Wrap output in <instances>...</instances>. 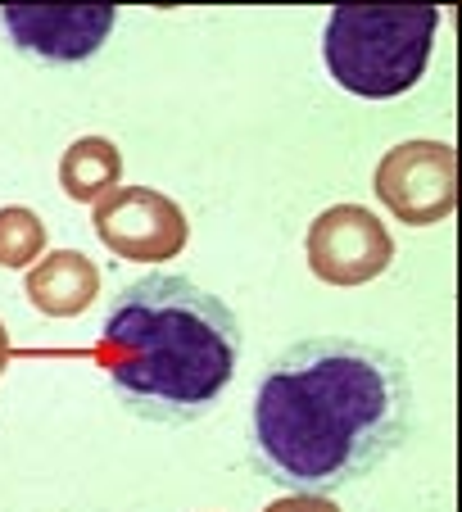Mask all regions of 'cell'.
<instances>
[{
  "label": "cell",
  "instance_id": "obj_1",
  "mask_svg": "<svg viewBox=\"0 0 462 512\" xmlns=\"http://www.w3.org/2000/svg\"><path fill=\"white\" fill-rule=\"evenodd\" d=\"M413 381L404 358L354 336H313L259 381L250 454L268 481L331 494L408 440Z\"/></svg>",
  "mask_w": 462,
  "mask_h": 512
},
{
  "label": "cell",
  "instance_id": "obj_2",
  "mask_svg": "<svg viewBox=\"0 0 462 512\" xmlns=\"http://www.w3.org/2000/svg\"><path fill=\"white\" fill-rule=\"evenodd\" d=\"M91 358L127 413L186 426L213 413L236 381L241 322L182 272H150L109 300Z\"/></svg>",
  "mask_w": 462,
  "mask_h": 512
},
{
  "label": "cell",
  "instance_id": "obj_3",
  "mask_svg": "<svg viewBox=\"0 0 462 512\" xmlns=\"http://www.w3.org/2000/svg\"><path fill=\"white\" fill-rule=\"evenodd\" d=\"M435 5H336L322 32V59L336 87L363 100H395L431 68Z\"/></svg>",
  "mask_w": 462,
  "mask_h": 512
},
{
  "label": "cell",
  "instance_id": "obj_4",
  "mask_svg": "<svg viewBox=\"0 0 462 512\" xmlns=\"http://www.w3.org/2000/svg\"><path fill=\"white\" fill-rule=\"evenodd\" d=\"M372 191L408 227H435L458 209V150L449 141H404L376 164Z\"/></svg>",
  "mask_w": 462,
  "mask_h": 512
},
{
  "label": "cell",
  "instance_id": "obj_5",
  "mask_svg": "<svg viewBox=\"0 0 462 512\" xmlns=\"http://www.w3.org/2000/svg\"><path fill=\"white\" fill-rule=\"evenodd\" d=\"M91 227L109 254L132 263H164L186 250L191 223L177 200L150 186H118L91 204Z\"/></svg>",
  "mask_w": 462,
  "mask_h": 512
},
{
  "label": "cell",
  "instance_id": "obj_6",
  "mask_svg": "<svg viewBox=\"0 0 462 512\" xmlns=\"http://www.w3.org/2000/svg\"><path fill=\"white\" fill-rule=\"evenodd\" d=\"M304 254L327 286H363L395 263V236L363 204H331L308 223Z\"/></svg>",
  "mask_w": 462,
  "mask_h": 512
},
{
  "label": "cell",
  "instance_id": "obj_7",
  "mask_svg": "<svg viewBox=\"0 0 462 512\" xmlns=\"http://www.w3.org/2000/svg\"><path fill=\"white\" fill-rule=\"evenodd\" d=\"M0 23L10 41L41 64H82L100 55L118 23L114 5H5Z\"/></svg>",
  "mask_w": 462,
  "mask_h": 512
},
{
  "label": "cell",
  "instance_id": "obj_8",
  "mask_svg": "<svg viewBox=\"0 0 462 512\" xmlns=\"http://www.w3.org/2000/svg\"><path fill=\"white\" fill-rule=\"evenodd\" d=\"M100 295V268L82 250H55L28 268V300L46 318H77Z\"/></svg>",
  "mask_w": 462,
  "mask_h": 512
},
{
  "label": "cell",
  "instance_id": "obj_9",
  "mask_svg": "<svg viewBox=\"0 0 462 512\" xmlns=\"http://www.w3.org/2000/svg\"><path fill=\"white\" fill-rule=\"evenodd\" d=\"M123 182V155L109 136H77L59 159V186L68 200L96 204Z\"/></svg>",
  "mask_w": 462,
  "mask_h": 512
},
{
  "label": "cell",
  "instance_id": "obj_10",
  "mask_svg": "<svg viewBox=\"0 0 462 512\" xmlns=\"http://www.w3.org/2000/svg\"><path fill=\"white\" fill-rule=\"evenodd\" d=\"M46 254V223L23 204H5L0 209V268H32Z\"/></svg>",
  "mask_w": 462,
  "mask_h": 512
},
{
  "label": "cell",
  "instance_id": "obj_11",
  "mask_svg": "<svg viewBox=\"0 0 462 512\" xmlns=\"http://www.w3.org/2000/svg\"><path fill=\"white\" fill-rule=\"evenodd\" d=\"M263 512H340L327 494H290V499H277L268 503Z\"/></svg>",
  "mask_w": 462,
  "mask_h": 512
},
{
  "label": "cell",
  "instance_id": "obj_12",
  "mask_svg": "<svg viewBox=\"0 0 462 512\" xmlns=\"http://www.w3.org/2000/svg\"><path fill=\"white\" fill-rule=\"evenodd\" d=\"M5 363H10V336H5V322H0V372H5Z\"/></svg>",
  "mask_w": 462,
  "mask_h": 512
}]
</instances>
